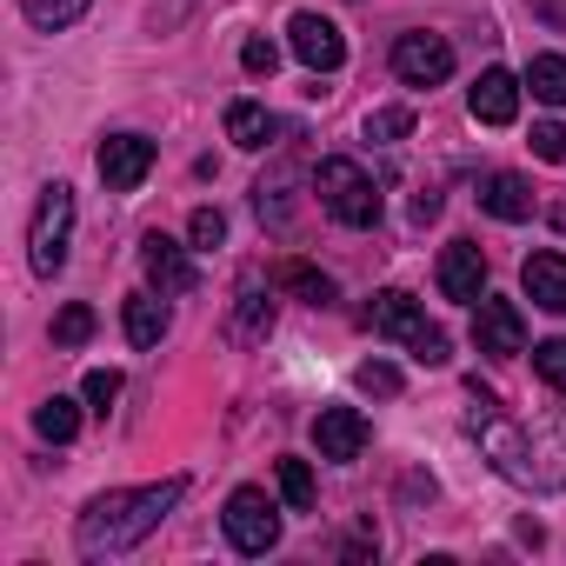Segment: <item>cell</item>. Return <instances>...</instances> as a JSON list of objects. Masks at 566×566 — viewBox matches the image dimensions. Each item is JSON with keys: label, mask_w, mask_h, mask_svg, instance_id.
<instances>
[{"label": "cell", "mask_w": 566, "mask_h": 566, "mask_svg": "<svg viewBox=\"0 0 566 566\" xmlns=\"http://www.w3.org/2000/svg\"><path fill=\"white\" fill-rule=\"evenodd\" d=\"M280 493H287L294 513H307L314 506V467L307 460H280Z\"/></svg>", "instance_id": "cell-26"}, {"label": "cell", "mask_w": 566, "mask_h": 566, "mask_svg": "<svg viewBox=\"0 0 566 566\" xmlns=\"http://www.w3.org/2000/svg\"><path fill=\"white\" fill-rule=\"evenodd\" d=\"M533 154H539V160H566V127H559V120H539V127H533Z\"/></svg>", "instance_id": "cell-32"}, {"label": "cell", "mask_w": 566, "mask_h": 566, "mask_svg": "<svg viewBox=\"0 0 566 566\" xmlns=\"http://www.w3.org/2000/svg\"><path fill=\"white\" fill-rule=\"evenodd\" d=\"M480 207H486L493 220H533V187H526L520 174H486V180H480Z\"/></svg>", "instance_id": "cell-17"}, {"label": "cell", "mask_w": 566, "mask_h": 566, "mask_svg": "<svg viewBox=\"0 0 566 566\" xmlns=\"http://www.w3.org/2000/svg\"><path fill=\"white\" fill-rule=\"evenodd\" d=\"M314 193H321V207H327L340 227H374V220H380V187H374L367 167L347 160V154H327V160L314 167Z\"/></svg>", "instance_id": "cell-4"}, {"label": "cell", "mask_w": 566, "mask_h": 566, "mask_svg": "<svg viewBox=\"0 0 566 566\" xmlns=\"http://www.w3.org/2000/svg\"><path fill=\"white\" fill-rule=\"evenodd\" d=\"M253 207H260V220L266 227H287L294 220V174H260V187H253Z\"/></svg>", "instance_id": "cell-21"}, {"label": "cell", "mask_w": 566, "mask_h": 566, "mask_svg": "<svg viewBox=\"0 0 566 566\" xmlns=\"http://www.w3.org/2000/svg\"><path fill=\"white\" fill-rule=\"evenodd\" d=\"M227 140L247 147V154H260V147L273 140V114H266L260 101H233V107H227Z\"/></svg>", "instance_id": "cell-19"}, {"label": "cell", "mask_w": 566, "mask_h": 566, "mask_svg": "<svg viewBox=\"0 0 566 566\" xmlns=\"http://www.w3.org/2000/svg\"><path fill=\"white\" fill-rule=\"evenodd\" d=\"M147 174H154V140L147 134H107L101 140V180L114 193H134Z\"/></svg>", "instance_id": "cell-10"}, {"label": "cell", "mask_w": 566, "mask_h": 566, "mask_svg": "<svg viewBox=\"0 0 566 566\" xmlns=\"http://www.w3.org/2000/svg\"><path fill=\"white\" fill-rule=\"evenodd\" d=\"M87 8H94V0H21V14H28L41 34H61V28H74Z\"/></svg>", "instance_id": "cell-24"}, {"label": "cell", "mask_w": 566, "mask_h": 566, "mask_svg": "<svg viewBox=\"0 0 566 566\" xmlns=\"http://www.w3.org/2000/svg\"><path fill=\"white\" fill-rule=\"evenodd\" d=\"M180 493H187V480H160V486H114V493H101L87 513H81V526H74V546H81V559H120V553H134L174 506H180Z\"/></svg>", "instance_id": "cell-2"}, {"label": "cell", "mask_w": 566, "mask_h": 566, "mask_svg": "<svg viewBox=\"0 0 566 566\" xmlns=\"http://www.w3.org/2000/svg\"><path fill=\"white\" fill-rule=\"evenodd\" d=\"M266 334H273V301L247 280L240 301H233V321H227V340H233V347H260Z\"/></svg>", "instance_id": "cell-16"}, {"label": "cell", "mask_w": 566, "mask_h": 566, "mask_svg": "<svg viewBox=\"0 0 566 566\" xmlns=\"http://www.w3.org/2000/svg\"><path fill=\"white\" fill-rule=\"evenodd\" d=\"M394 74H400L407 87H440V81L453 74L447 34H400V41H394Z\"/></svg>", "instance_id": "cell-9"}, {"label": "cell", "mask_w": 566, "mask_h": 566, "mask_svg": "<svg viewBox=\"0 0 566 566\" xmlns=\"http://www.w3.org/2000/svg\"><path fill=\"white\" fill-rule=\"evenodd\" d=\"M34 427H41V440H54V447H67V440L81 433V407L54 394V400H41V407H34Z\"/></svg>", "instance_id": "cell-23"}, {"label": "cell", "mask_w": 566, "mask_h": 566, "mask_svg": "<svg viewBox=\"0 0 566 566\" xmlns=\"http://www.w3.org/2000/svg\"><path fill=\"white\" fill-rule=\"evenodd\" d=\"M87 340H94V307H81V301L61 307L54 314V347H87Z\"/></svg>", "instance_id": "cell-25"}, {"label": "cell", "mask_w": 566, "mask_h": 566, "mask_svg": "<svg viewBox=\"0 0 566 566\" xmlns=\"http://www.w3.org/2000/svg\"><path fill=\"white\" fill-rule=\"evenodd\" d=\"M354 380H360V387H367V394H400V374H394V367H387V360H367V367H360V374H354Z\"/></svg>", "instance_id": "cell-33"}, {"label": "cell", "mask_w": 566, "mask_h": 566, "mask_svg": "<svg viewBox=\"0 0 566 566\" xmlns=\"http://www.w3.org/2000/svg\"><path fill=\"white\" fill-rule=\"evenodd\" d=\"M87 400H94V413H107V407L120 400V374H114V367H94V374H87Z\"/></svg>", "instance_id": "cell-31"}, {"label": "cell", "mask_w": 566, "mask_h": 566, "mask_svg": "<svg viewBox=\"0 0 566 566\" xmlns=\"http://www.w3.org/2000/svg\"><path fill=\"white\" fill-rule=\"evenodd\" d=\"M473 347H480V354H493V360L526 354V314H520L513 301L480 294V301H473Z\"/></svg>", "instance_id": "cell-7"}, {"label": "cell", "mask_w": 566, "mask_h": 566, "mask_svg": "<svg viewBox=\"0 0 566 566\" xmlns=\"http://www.w3.org/2000/svg\"><path fill=\"white\" fill-rule=\"evenodd\" d=\"M467 114H473L480 127H513V120H520V81H513L506 67H486V74L467 87Z\"/></svg>", "instance_id": "cell-12"}, {"label": "cell", "mask_w": 566, "mask_h": 566, "mask_svg": "<svg viewBox=\"0 0 566 566\" xmlns=\"http://www.w3.org/2000/svg\"><path fill=\"white\" fill-rule=\"evenodd\" d=\"M280 287L301 294L307 307H334V280H327L321 266H307V260H287V266H280Z\"/></svg>", "instance_id": "cell-20"}, {"label": "cell", "mask_w": 566, "mask_h": 566, "mask_svg": "<svg viewBox=\"0 0 566 566\" xmlns=\"http://www.w3.org/2000/svg\"><path fill=\"white\" fill-rule=\"evenodd\" d=\"M440 213V193H413V227H427Z\"/></svg>", "instance_id": "cell-34"}, {"label": "cell", "mask_w": 566, "mask_h": 566, "mask_svg": "<svg viewBox=\"0 0 566 566\" xmlns=\"http://www.w3.org/2000/svg\"><path fill=\"white\" fill-rule=\"evenodd\" d=\"M413 134V107H374L367 114V140H400Z\"/></svg>", "instance_id": "cell-28"}, {"label": "cell", "mask_w": 566, "mask_h": 566, "mask_svg": "<svg viewBox=\"0 0 566 566\" xmlns=\"http://www.w3.org/2000/svg\"><path fill=\"white\" fill-rule=\"evenodd\" d=\"M520 287H526V301H533V307L566 314V253H526Z\"/></svg>", "instance_id": "cell-15"}, {"label": "cell", "mask_w": 566, "mask_h": 566, "mask_svg": "<svg viewBox=\"0 0 566 566\" xmlns=\"http://www.w3.org/2000/svg\"><path fill=\"white\" fill-rule=\"evenodd\" d=\"M367 327H374L380 340H400L420 367H447V360H453V354H447V334H440V327L420 314V301L400 294V287H387V294L367 307Z\"/></svg>", "instance_id": "cell-3"}, {"label": "cell", "mask_w": 566, "mask_h": 566, "mask_svg": "<svg viewBox=\"0 0 566 566\" xmlns=\"http://www.w3.org/2000/svg\"><path fill=\"white\" fill-rule=\"evenodd\" d=\"M240 67H247V74H253V81H260V74H266V81H273V67H280V48H273V41H266V34H253V41H247V48H240Z\"/></svg>", "instance_id": "cell-29"}, {"label": "cell", "mask_w": 566, "mask_h": 566, "mask_svg": "<svg viewBox=\"0 0 566 566\" xmlns=\"http://www.w3.org/2000/svg\"><path fill=\"white\" fill-rule=\"evenodd\" d=\"M220 520H227L233 553H247V559H260V553H273V546H280V513H273V500H266L260 486H233Z\"/></svg>", "instance_id": "cell-6"}, {"label": "cell", "mask_w": 566, "mask_h": 566, "mask_svg": "<svg viewBox=\"0 0 566 566\" xmlns=\"http://www.w3.org/2000/svg\"><path fill=\"white\" fill-rule=\"evenodd\" d=\"M140 266H147V280H154L160 294H193V287H200V273H193L187 247L167 240V233H147V240H140Z\"/></svg>", "instance_id": "cell-11"}, {"label": "cell", "mask_w": 566, "mask_h": 566, "mask_svg": "<svg viewBox=\"0 0 566 566\" xmlns=\"http://www.w3.org/2000/svg\"><path fill=\"white\" fill-rule=\"evenodd\" d=\"M314 447H321V460H360L367 453V413L360 407H321V420H314Z\"/></svg>", "instance_id": "cell-13"}, {"label": "cell", "mask_w": 566, "mask_h": 566, "mask_svg": "<svg viewBox=\"0 0 566 566\" xmlns=\"http://www.w3.org/2000/svg\"><path fill=\"white\" fill-rule=\"evenodd\" d=\"M533 374H539V380H546L553 394H566V334H559V340H539V347H533Z\"/></svg>", "instance_id": "cell-27"}, {"label": "cell", "mask_w": 566, "mask_h": 566, "mask_svg": "<svg viewBox=\"0 0 566 566\" xmlns=\"http://www.w3.org/2000/svg\"><path fill=\"white\" fill-rule=\"evenodd\" d=\"M440 294L460 301V307H473V301L486 294V253H480L473 240H453V247L440 253Z\"/></svg>", "instance_id": "cell-14"}, {"label": "cell", "mask_w": 566, "mask_h": 566, "mask_svg": "<svg viewBox=\"0 0 566 566\" xmlns=\"http://www.w3.org/2000/svg\"><path fill=\"white\" fill-rule=\"evenodd\" d=\"M473 413L467 427L480 433L486 460L513 480V486H533V493H559L566 486V413H539V420H520V413H500V400L473 380Z\"/></svg>", "instance_id": "cell-1"}, {"label": "cell", "mask_w": 566, "mask_h": 566, "mask_svg": "<svg viewBox=\"0 0 566 566\" xmlns=\"http://www.w3.org/2000/svg\"><path fill=\"white\" fill-rule=\"evenodd\" d=\"M187 233H193V247H220V240H227V213H220V207H193Z\"/></svg>", "instance_id": "cell-30"}, {"label": "cell", "mask_w": 566, "mask_h": 566, "mask_svg": "<svg viewBox=\"0 0 566 566\" xmlns=\"http://www.w3.org/2000/svg\"><path fill=\"white\" fill-rule=\"evenodd\" d=\"M67 240H74V187L54 180V187H41L34 227H28V260H34L41 280H54V273L67 266Z\"/></svg>", "instance_id": "cell-5"}, {"label": "cell", "mask_w": 566, "mask_h": 566, "mask_svg": "<svg viewBox=\"0 0 566 566\" xmlns=\"http://www.w3.org/2000/svg\"><path fill=\"white\" fill-rule=\"evenodd\" d=\"M526 87H533V101L566 107V61H559V54H533V61H526Z\"/></svg>", "instance_id": "cell-22"}, {"label": "cell", "mask_w": 566, "mask_h": 566, "mask_svg": "<svg viewBox=\"0 0 566 566\" xmlns=\"http://www.w3.org/2000/svg\"><path fill=\"white\" fill-rule=\"evenodd\" d=\"M287 41H294L301 67H314V74H340L347 67V34L327 14H294L287 21Z\"/></svg>", "instance_id": "cell-8"}, {"label": "cell", "mask_w": 566, "mask_h": 566, "mask_svg": "<svg viewBox=\"0 0 566 566\" xmlns=\"http://www.w3.org/2000/svg\"><path fill=\"white\" fill-rule=\"evenodd\" d=\"M120 327H127V340H134V347H160V340H167V327H174V314H167V301H154V294H127Z\"/></svg>", "instance_id": "cell-18"}]
</instances>
